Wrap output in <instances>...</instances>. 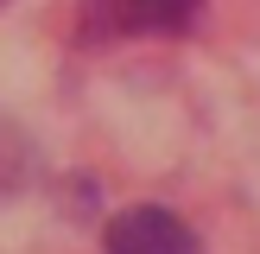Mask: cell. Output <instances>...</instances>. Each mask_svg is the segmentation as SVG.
<instances>
[{"label":"cell","mask_w":260,"mask_h":254,"mask_svg":"<svg viewBox=\"0 0 260 254\" xmlns=\"http://www.w3.org/2000/svg\"><path fill=\"white\" fill-rule=\"evenodd\" d=\"M102 254H203V248H197V229L172 216L165 203H134L108 223Z\"/></svg>","instance_id":"1"},{"label":"cell","mask_w":260,"mask_h":254,"mask_svg":"<svg viewBox=\"0 0 260 254\" xmlns=\"http://www.w3.org/2000/svg\"><path fill=\"white\" fill-rule=\"evenodd\" d=\"M203 0H89L102 25H121V32H184L197 19Z\"/></svg>","instance_id":"2"},{"label":"cell","mask_w":260,"mask_h":254,"mask_svg":"<svg viewBox=\"0 0 260 254\" xmlns=\"http://www.w3.org/2000/svg\"><path fill=\"white\" fill-rule=\"evenodd\" d=\"M25 178H32V146H25V134L13 121H0V203L19 197Z\"/></svg>","instance_id":"3"},{"label":"cell","mask_w":260,"mask_h":254,"mask_svg":"<svg viewBox=\"0 0 260 254\" xmlns=\"http://www.w3.org/2000/svg\"><path fill=\"white\" fill-rule=\"evenodd\" d=\"M0 7H7V0H0Z\"/></svg>","instance_id":"4"}]
</instances>
